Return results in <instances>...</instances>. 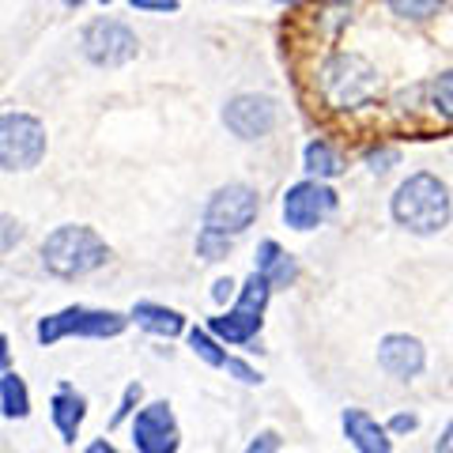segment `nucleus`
I'll return each mask as SVG.
<instances>
[{
    "mask_svg": "<svg viewBox=\"0 0 453 453\" xmlns=\"http://www.w3.org/2000/svg\"><path fill=\"white\" fill-rule=\"evenodd\" d=\"M393 219L404 226V231L412 234H434L442 231V226L449 223V189L442 178L427 174V170H419V174L404 178L401 186H396L393 193Z\"/></svg>",
    "mask_w": 453,
    "mask_h": 453,
    "instance_id": "f257e3e1",
    "label": "nucleus"
},
{
    "mask_svg": "<svg viewBox=\"0 0 453 453\" xmlns=\"http://www.w3.org/2000/svg\"><path fill=\"white\" fill-rule=\"evenodd\" d=\"M106 257H110V246L91 231V226H80V223L57 226L46 242H42V265L61 280L88 276L95 268H103Z\"/></svg>",
    "mask_w": 453,
    "mask_h": 453,
    "instance_id": "f03ea898",
    "label": "nucleus"
},
{
    "mask_svg": "<svg viewBox=\"0 0 453 453\" xmlns=\"http://www.w3.org/2000/svg\"><path fill=\"white\" fill-rule=\"evenodd\" d=\"M321 95L333 110H359L378 95V68L359 53H336L321 68Z\"/></svg>",
    "mask_w": 453,
    "mask_h": 453,
    "instance_id": "7ed1b4c3",
    "label": "nucleus"
},
{
    "mask_svg": "<svg viewBox=\"0 0 453 453\" xmlns=\"http://www.w3.org/2000/svg\"><path fill=\"white\" fill-rule=\"evenodd\" d=\"M268 295H273V283H268L261 273H250V280L242 283L238 291V303L234 310L211 318L208 321V333L216 340H226V344H246L261 333V321H265V306H268Z\"/></svg>",
    "mask_w": 453,
    "mask_h": 453,
    "instance_id": "20e7f679",
    "label": "nucleus"
},
{
    "mask_svg": "<svg viewBox=\"0 0 453 453\" xmlns=\"http://www.w3.org/2000/svg\"><path fill=\"white\" fill-rule=\"evenodd\" d=\"M129 318L118 314V310H91V306H65L57 314L38 321V340L42 344H57L65 336H91V340H106L125 333Z\"/></svg>",
    "mask_w": 453,
    "mask_h": 453,
    "instance_id": "39448f33",
    "label": "nucleus"
},
{
    "mask_svg": "<svg viewBox=\"0 0 453 453\" xmlns=\"http://www.w3.org/2000/svg\"><path fill=\"white\" fill-rule=\"evenodd\" d=\"M257 208H261L257 189L242 186V181H231V186L211 193V201L204 208V234H216L231 242L234 234H242L257 219Z\"/></svg>",
    "mask_w": 453,
    "mask_h": 453,
    "instance_id": "423d86ee",
    "label": "nucleus"
},
{
    "mask_svg": "<svg viewBox=\"0 0 453 453\" xmlns=\"http://www.w3.org/2000/svg\"><path fill=\"white\" fill-rule=\"evenodd\" d=\"M46 155V129L31 113H0V170H31Z\"/></svg>",
    "mask_w": 453,
    "mask_h": 453,
    "instance_id": "0eeeda50",
    "label": "nucleus"
},
{
    "mask_svg": "<svg viewBox=\"0 0 453 453\" xmlns=\"http://www.w3.org/2000/svg\"><path fill=\"white\" fill-rule=\"evenodd\" d=\"M136 50H140L136 35L118 19H95L88 31H83V53H88V61L98 68L129 65Z\"/></svg>",
    "mask_w": 453,
    "mask_h": 453,
    "instance_id": "6e6552de",
    "label": "nucleus"
},
{
    "mask_svg": "<svg viewBox=\"0 0 453 453\" xmlns=\"http://www.w3.org/2000/svg\"><path fill=\"white\" fill-rule=\"evenodd\" d=\"M336 211V193L325 181H299L283 193V219L295 231H314L318 223H325Z\"/></svg>",
    "mask_w": 453,
    "mask_h": 453,
    "instance_id": "1a4fd4ad",
    "label": "nucleus"
},
{
    "mask_svg": "<svg viewBox=\"0 0 453 453\" xmlns=\"http://www.w3.org/2000/svg\"><path fill=\"white\" fill-rule=\"evenodd\" d=\"M178 419L166 401L140 408L133 419V446L140 453H178Z\"/></svg>",
    "mask_w": 453,
    "mask_h": 453,
    "instance_id": "9d476101",
    "label": "nucleus"
},
{
    "mask_svg": "<svg viewBox=\"0 0 453 453\" xmlns=\"http://www.w3.org/2000/svg\"><path fill=\"white\" fill-rule=\"evenodd\" d=\"M223 125L238 140H257L276 125V103L268 95H234L223 106Z\"/></svg>",
    "mask_w": 453,
    "mask_h": 453,
    "instance_id": "9b49d317",
    "label": "nucleus"
},
{
    "mask_svg": "<svg viewBox=\"0 0 453 453\" xmlns=\"http://www.w3.org/2000/svg\"><path fill=\"white\" fill-rule=\"evenodd\" d=\"M378 366L393 378H419L423 366H427V351H423V344L416 336H404V333H389L386 340L378 344Z\"/></svg>",
    "mask_w": 453,
    "mask_h": 453,
    "instance_id": "f8f14e48",
    "label": "nucleus"
},
{
    "mask_svg": "<svg viewBox=\"0 0 453 453\" xmlns=\"http://www.w3.org/2000/svg\"><path fill=\"white\" fill-rule=\"evenodd\" d=\"M344 434L348 442L356 446L359 453H393V442H389V431L381 427L374 416H366L363 408H348L344 412Z\"/></svg>",
    "mask_w": 453,
    "mask_h": 453,
    "instance_id": "ddd939ff",
    "label": "nucleus"
},
{
    "mask_svg": "<svg viewBox=\"0 0 453 453\" xmlns=\"http://www.w3.org/2000/svg\"><path fill=\"white\" fill-rule=\"evenodd\" d=\"M50 416H53V427L61 431L65 442H76V434L83 427V416H88V401H83L73 386H61L50 401Z\"/></svg>",
    "mask_w": 453,
    "mask_h": 453,
    "instance_id": "4468645a",
    "label": "nucleus"
},
{
    "mask_svg": "<svg viewBox=\"0 0 453 453\" xmlns=\"http://www.w3.org/2000/svg\"><path fill=\"white\" fill-rule=\"evenodd\" d=\"M133 321L140 325V329L155 333V336H178L181 329H186V318H181L178 310H170V306H159V303H136L133 306Z\"/></svg>",
    "mask_w": 453,
    "mask_h": 453,
    "instance_id": "2eb2a0df",
    "label": "nucleus"
},
{
    "mask_svg": "<svg viewBox=\"0 0 453 453\" xmlns=\"http://www.w3.org/2000/svg\"><path fill=\"white\" fill-rule=\"evenodd\" d=\"M253 273H261L273 288H288V283L299 276V268H295V261L273 242V238H268V242L257 246V268H253Z\"/></svg>",
    "mask_w": 453,
    "mask_h": 453,
    "instance_id": "dca6fc26",
    "label": "nucleus"
},
{
    "mask_svg": "<svg viewBox=\"0 0 453 453\" xmlns=\"http://www.w3.org/2000/svg\"><path fill=\"white\" fill-rule=\"evenodd\" d=\"M0 412L8 419H27L31 416V393H27V381L19 374H4L0 378Z\"/></svg>",
    "mask_w": 453,
    "mask_h": 453,
    "instance_id": "f3484780",
    "label": "nucleus"
},
{
    "mask_svg": "<svg viewBox=\"0 0 453 453\" xmlns=\"http://www.w3.org/2000/svg\"><path fill=\"white\" fill-rule=\"evenodd\" d=\"M306 170L314 174V181H321V178H333V174H340V159H336V151L325 144V140H314V144H306Z\"/></svg>",
    "mask_w": 453,
    "mask_h": 453,
    "instance_id": "a211bd4d",
    "label": "nucleus"
},
{
    "mask_svg": "<svg viewBox=\"0 0 453 453\" xmlns=\"http://www.w3.org/2000/svg\"><path fill=\"white\" fill-rule=\"evenodd\" d=\"M189 348H193L208 366H219V371H226V363H231V356H226V351L216 344V336H211L208 329H193V333H189Z\"/></svg>",
    "mask_w": 453,
    "mask_h": 453,
    "instance_id": "6ab92c4d",
    "label": "nucleus"
},
{
    "mask_svg": "<svg viewBox=\"0 0 453 453\" xmlns=\"http://www.w3.org/2000/svg\"><path fill=\"white\" fill-rule=\"evenodd\" d=\"M386 4H389L401 19H427V16H434V12H438V4H442V0H386Z\"/></svg>",
    "mask_w": 453,
    "mask_h": 453,
    "instance_id": "aec40b11",
    "label": "nucleus"
},
{
    "mask_svg": "<svg viewBox=\"0 0 453 453\" xmlns=\"http://www.w3.org/2000/svg\"><path fill=\"white\" fill-rule=\"evenodd\" d=\"M431 103H434V110L442 113V118H453V68L431 83Z\"/></svg>",
    "mask_w": 453,
    "mask_h": 453,
    "instance_id": "412c9836",
    "label": "nucleus"
},
{
    "mask_svg": "<svg viewBox=\"0 0 453 453\" xmlns=\"http://www.w3.org/2000/svg\"><path fill=\"white\" fill-rule=\"evenodd\" d=\"M19 242H23V226H19V219L0 216V257H4L8 250H16Z\"/></svg>",
    "mask_w": 453,
    "mask_h": 453,
    "instance_id": "4be33fe9",
    "label": "nucleus"
},
{
    "mask_svg": "<svg viewBox=\"0 0 453 453\" xmlns=\"http://www.w3.org/2000/svg\"><path fill=\"white\" fill-rule=\"evenodd\" d=\"M226 250H231V242H226V238L204 234V231H201V238H196V253H201L204 261H219V257H226Z\"/></svg>",
    "mask_w": 453,
    "mask_h": 453,
    "instance_id": "5701e85b",
    "label": "nucleus"
},
{
    "mask_svg": "<svg viewBox=\"0 0 453 453\" xmlns=\"http://www.w3.org/2000/svg\"><path fill=\"white\" fill-rule=\"evenodd\" d=\"M276 449H280V434H276V431H261V434L246 446V453H276Z\"/></svg>",
    "mask_w": 453,
    "mask_h": 453,
    "instance_id": "b1692460",
    "label": "nucleus"
},
{
    "mask_svg": "<svg viewBox=\"0 0 453 453\" xmlns=\"http://www.w3.org/2000/svg\"><path fill=\"white\" fill-rule=\"evenodd\" d=\"M419 427V419L412 416V412H396L393 419H389V427L386 431H393V434H412Z\"/></svg>",
    "mask_w": 453,
    "mask_h": 453,
    "instance_id": "393cba45",
    "label": "nucleus"
},
{
    "mask_svg": "<svg viewBox=\"0 0 453 453\" xmlns=\"http://www.w3.org/2000/svg\"><path fill=\"white\" fill-rule=\"evenodd\" d=\"M136 12H178V0H129Z\"/></svg>",
    "mask_w": 453,
    "mask_h": 453,
    "instance_id": "a878e982",
    "label": "nucleus"
},
{
    "mask_svg": "<svg viewBox=\"0 0 453 453\" xmlns=\"http://www.w3.org/2000/svg\"><path fill=\"white\" fill-rule=\"evenodd\" d=\"M133 401H140V386H129V389H125V401H121L118 412H113V423H121L125 416L133 412Z\"/></svg>",
    "mask_w": 453,
    "mask_h": 453,
    "instance_id": "bb28decb",
    "label": "nucleus"
},
{
    "mask_svg": "<svg viewBox=\"0 0 453 453\" xmlns=\"http://www.w3.org/2000/svg\"><path fill=\"white\" fill-rule=\"evenodd\" d=\"M231 295H234V280H231V276H226V280H216V288H211V299H216V303H226Z\"/></svg>",
    "mask_w": 453,
    "mask_h": 453,
    "instance_id": "cd10ccee",
    "label": "nucleus"
},
{
    "mask_svg": "<svg viewBox=\"0 0 453 453\" xmlns=\"http://www.w3.org/2000/svg\"><path fill=\"white\" fill-rule=\"evenodd\" d=\"M8 366H12V351H8V336L0 333V374H8Z\"/></svg>",
    "mask_w": 453,
    "mask_h": 453,
    "instance_id": "c85d7f7f",
    "label": "nucleus"
},
{
    "mask_svg": "<svg viewBox=\"0 0 453 453\" xmlns=\"http://www.w3.org/2000/svg\"><path fill=\"white\" fill-rule=\"evenodd\" d=\"M434 453H453V423L442 431V438H438V446H434Z\"/></svg>",
    "mask_w": 453,
    "mask_h": 453,
    "instance_id": "c756f323",
    "label": "nucleus"
},
{
    "mask_svg": "<svg viewBox=\"0 0 453 453\" xmlns=\"http://www.w3.org/2000/svg\"><path fill=\"white\" fill-rule=\"evenodd\" d=\"M83 453H118V449H113L110 442H103V438H98V442H91V446L83 449Z\"/></svg>",
    "mask_w": 453,
    "mask_h": 453,
    "instance_id": "7c9ffc66",
    "label": "nucleus"
},
{
    "mask_svg": "<svg viewBox=\"0 0 453 453\" xmlns=\"http://www.w3.org/2000/svg\"><path fill=\"white\" fill-rule=\"evenodd\" d=\"M280 4H295V0H280Z\"/></svg>",
    "mask_w": 453,
    "mask_h": 453,
    "instance_id": "2f4dec72",
    "label": "nucleus"
},
{
    "mask_svg": "<svg viewBox=\"0 0 453 453\" xmlns=\"http://www.w3.org/2000/svg\"><path fill=\"white\" fill-rule=\"evenodd\" d=\"M68 4H80V0H68Z\"/></svg>",
    "mask_w": 453,
    "mask_h": 453,
    "instance_id": "473e14b6",
    "label": "nucleus"
},
{
    "mask_svg": "<svg viewBox=\"0 0 453 453\" xmlns=\"http://www.w3.org/2000/svg\"><path fill=\"white\" fill-rule=\"evenodd\" d=\"M103 4H113V0H103Z\"/></svg>",
    "mask_w": 453,
    "mask_h": 453,
    "instance_id": "72a5a7b5",
    "label": "nucleus"
}]
</instances>
